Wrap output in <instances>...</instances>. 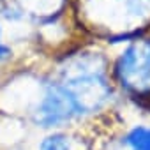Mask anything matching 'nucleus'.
I'll return each mask as SVG.
<instances>
[{
    "mask_svg": "<svg viewBox=\"0 0 150 150\" xmlns=\"http://www.w3.org/2000/svg\"><path fill=\"white\" fill-rule=\"evenodd\" d=\"M53 76L71 92L87 129L111 117L122 99L111 81L108 50L90 39H80L46 60Z\"/></svg>",
    "mask_w": 150,
    "mask_h": 150,
    "instance_id": "nucleus-1",
    "label": "nucleus"
},
{
    "mask_svg": "<svg viewBox=\"0 0 150 150\" xmlns=\"http://www.w3.org/2000/svg\"><path fill=\"white\" fill-rule=\"evenodd\" d=\"M106 50L111 81L120 99L139 111L150 113V30Z\"/></svg>",
    "mask_w": 150,
    "mask_h": 150,
    "instance_id": "nucleus-3",
    "label": "nucleus"
},
{
    "mask_svg": "<svg viewBox=\"0 0 150 150\" xmlns=\"http://www.w3.org/2000/svg\"><path fill=\"white\" fill-rule=\"evenodd\" d=\"M7 39V28L2 21V18H0V41H6Z\"/></svg>",
    "mask_w": 150,
    "mask_h": 150,
    "instance_id": "nucleus-6",
    "label": "nucleus"
},
{
    "mask_svg": "<svg viewBox=\"0 0 150 150\" xmlns=\"http://www.w3.org/2000/svg\"><path fill=\"white\" fill-rule=\"evenodd\" d=\"M90 132L94 150H150V113L122 103Z\"/></svg>",
    "mask_w": 150,
    "mask_h": 150,
    "instance_id": "nucleus-4",
    "label": "nucleus"
},
{
    "mask_svg": "<svg viewBox=\"0 0 150 150\" xmlns=\"http://www.w3.org/2000/svg\"><path fill=\"white\" fill-rule=\"evenodd\" d=\"M28 150H94L90 129H58L37 132Z\"/></svg>",
    "mask_w": 150,
    "mask_h": 150,
    "instance_id": "nucleus-5",
    "label": "nucleus"
},
{
    "mask_svg": "<svg viewBox=\"0 0 150 150\" xmlns=\"http://www.w3.org/2000/svg\"><path fill=\"white\" fill-rule=\"evenodd\" d=\"M71 16L85 39L108 48L150 30V0H71Z\"/></svg>",
    "mask_w": 150,
    "mask_h": 150,
    "instance_id": "nucleus-2",
    "label": "nucleus"
},
{
    "mask_svg": "<svg viewBox=\"0 0 150 150\" xmlns=\"http://www.w3.org/2000/svg\"><path fill=\"white\" fill-rule=\"evenodd\" d=\"M2 125H4V115L0 113V132H2Z\"/></svg>",
    "mask_w": 150,
    "mask_h": 150,
    "instance_id": "nucleus-7",
    "label": "nucleus"
}]
</instances>
